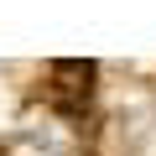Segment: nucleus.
<instances>
[{
    "label": "nucleus",
    "instance_id": "f257e3e1",
    "mask_svg": "<svg viewBox=\"0 0 156 156\" xmlns=\"http://www.w3.org/2000/svg\"><path fill=\"white\" fill-rule=\"evenodd\" d=\"M89 83H94V62H52L47 68V94L62 109H78V104H83L89 99Z\"/></svg>",
    "mask_w": 156,
    "mask_h": 156
}]
</instances>
